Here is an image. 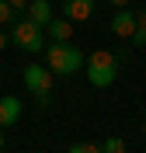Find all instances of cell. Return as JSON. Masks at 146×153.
Instances as JSON below:
<instances>
[{
  "instance_id": "cell-5",
  "label": "cell",
  "mask_w": 146,
  "mask_h": 153,
  "mask_svg": "<svg viewBox=\"0 0 146 153\" xmlns=\"http://www.w3.org/2000/svg\"><path fill=\"white\" fill-rule=\"evenodd\" d=\"M132 31H136V10L132 7H115V14H111V35L129 42Z\"/></svg>"
},
{
  "instance_id": "cell-8",
  "label": "cell",
  "mask_w": 146,
  "mask_h": 153,
  "mask_svg": "<svg viewBox=\"0 0 146 153\" xmlns=\"http://www.w3.org/2000/svg\"><path fill=\"white\" fill-rule=\"evenodd\" d=\"M24 10H28V18L35 21L39 28H45L49 21L56 18V7H52V0H31V4H28Z\"/></svg>"
},
{
  "instance_id": "cell-13",
  "label": "cell",
  "mask_w": 146,
  "mask_h": 153,
  "mask_svg": "<svg viewBox=\"0 0 146 153\" xmlns=\"http://www.w3.org/2000/svg\"><path fill=\"white\" fill-rule=\"evenodd\" d=\"M136 31H146V7L136 10Z\"/></svg>"
},
{
  "instance_id": "cell-14",
  "label": "cell",
  "mask_w": 146,
  "mask_h": 153,
  "mask_svg": "<svg viewBox=\"0 0 146 153\" xmlns=\"http://www.w3.org/2000/svg\"><path fill=\"white\" fill-rule=\"evenodd\" d=\"M7 45H10V31H4V28H0V52H4Z\"/></svg>"
},
{
  "instance_id": "cell-15",
  "label": "cell",
  "mask_w": 146,
  "mask_h": 153,
  "mask_svg": "<svg viewBox=\"0 0 146 153\" xmlns=\"http://www.w3.org/2000/svg\"><path fill=\"white\" fill-rule=\"evenodd\" d=\"M7 4H10V7H14V10H24V7H28V4H31V0H7Z\"/></svg>"
},
{
  "instance_id": "cell-7",
  "label": "cell",
  "mask_w": 146,
  "mask_h": 153,
  "mask_svg": "<svg viewBox=\"0 0 146 153\" xmlns=\"http://www.w3.org/2000/svg\"><path fill=\"white\" fill-rule=\"evenodd\" d=\"M21 111H24V105H21L14 94H0V129H7V125H18Z\"/></svg>"
},
{
  "instance_id": "cell-11",
  "label": "cell",
  "mask_w": 146,
  "mask_h": 153,
  "mask_svg": "<svg viewBox=\"0 0 146 153\" xmlns=\"http://www.w3.org/2000/svg\"><path fill=\"white\" fill-rule=\"evenodd\" d=\"M14 14H18V10L10 7L7 0H0V28H4V25H10V21H14Z\"/></svg>"
},
{
  "instance_id": "cell-18",
  "label": "cell",
  "mask_w": 146,
  "mask_h": 153,
  "mask_svg": "<svg viewBox=\"0 0 146 153\" xmlns=\"http://www.w3.org/2000/svg\"><path fill=\"white\" fill-rule=\"evenodd\" d=\"M143 139H146V122H143Z\"/></svg>"
},
{
  "instance_id": "cell-9",
  "label": "cell",
  "mask_w": 146,
  "mask_h": 153,
  "mask_svg": "<svg viewBox=\"0 0 146 153\" xmlns=\"http://www.w3.org/2000/svg\"><path fill=\"white\" fill-rule=\"evenodd\" d=\"M70 38H73V21L52 18L45 25V42H70Z\"/></svg>"
},
{
  "instance_id": "cell-3",
  "label": "cell",
  "mask_w": 146,
  "mask_h": 153,
  "mask_svg": "<svg viewBox=\"0 0 146 153\" xmlns=\"http://www.w3.org/2000/svg\"><path fill=\"white\" fill-rule=\"evenodd\" d=\"M10 45H18L21 52H42L45 49V28H39L31 18H14L10 21Z\"/></svg>"
},
{
  "instance_id": "cell-17",
  "label": "cell",
  "mask_w": 146,
  "mask_h": 153,
  "mask_svg": "<svg viewBox=\"0 0 146 153\" xmlns=\"http://www.w3.org/2000/svg\"><path fill=\"white\" fill-rule=\"evenodd\" d=\"M4 146H7V139H4V129H0V150H4Z\"/></svg>"
},
{
  "instance_id": "cell-2",
  "label": "cell",
  "mask_w": 146,
  "mask_h": 153,
  "mask_svg": "<svg viewBox=\"0 0 146 153\" xmlns=\"http://www.w3.org/2000/svg\"><path fill=\"white\" fill-rule=\"evenodd\" d=\"M84 73H87L90 87H111L118 76V56L115 52H108V49H97L94 56H87V63H84Z\"/></svg>"
},
{
  "instance_id": "cell-4",
  "label": "cell",
  "mask_w": 146,
  "mask_h": 153,
  "mask_svg": "<svg viewBox=\"0 0 146 153\" xmlns=\"http://www.w3.org/2000/svg\"><path fill=\"white\" fill-rule=\"evenodd\" d=\"M52 70L42 66V63H28L24 66V87L31 91V97H35V105L39 108H49L52 105Z\"/></svg>"
},
{
  "instance_id": "cell-6",
  "label": "cell",
  "mask_w": 146,
  "mask_h": 153,
  "mask_svg": "<svg viewBox=\"0 0 146 153\" xmlns=\"http://www.w3.org/2000/svg\"><path fill=\"white\" fill-rule=\"evenodd\" d=\"M63 18L73 21V25H80V21H87L90 14H94V0H63Z\"/></svg>"
},
{
  "instance_id": "cell-16",
  "label": "cell",
  "mask_w": 146,
  "mask_h": 153,
  "mask_svg": "<svg viewBox=\"0 0 146 153\" xmlns=\"http://www.w3.org/2000/svg\"><path fill=\"white\" fill-rule=\"evenodd\" d=\"M111 7H129V0H108Z\"/></svg>"
},
{
  "instance_id": "cell-1",
  "label": "cell",
  "mask_w": 146,
  "mask_h": 153,
  "mask_svg": "<svg viewBox=\"0 0 146 153\" xmlns=\"http://www.w3.org/2000/svg\"><path fill=\"white\" fill-rule=\"evenodd\" d=\"M84 63H87V56H84L80 45H73V42H49V45H45V66L52 70L56 76L80 73Z\"/></svg>"
},
{
  "instance_id": "cell-10",
  "label": "cell",
  "mask_w": 146,
  "mask_h": 153,
  "mask_svg": "<svg viewBox=\"0 0 146 153\" xmlns=\"http://www.w3.org/2000/svg\"><path fill=\"white\" fill-rule=\"evenodd\" d=\"M101 153H125V139L122 136H108L101 143Z\"/></svg>"
},
{
  "instance_id": "cell-12",
  "label": "cell",
  "mask_w": 146,
  "mask_h": 153,
  "mask_svg": "<svg viewBox=\"0 0 146 153\" xmlns=\"http://www.w3.org/2000/svg\"><path fill=\"white\" fill-rule=\"evenodd\" d=\"M66 153H101V143H73Z\"/></svg>"
}]
</instances>
